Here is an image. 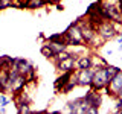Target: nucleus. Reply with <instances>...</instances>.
<instances>
[{"label": "nucleus", "instance_id": "nucleus-5", "mask_svg": "<svg viewBox=\"0 0 122 114\" xmlns=\"http://www.w3.org/2000/svg\"><path fill=\"white\" fill-rule=\"evenodd\" d=\"M12 70L18 71V73L23 75V76H28L29 73L35 71V67H34L32 64H30L29 61H28V59H23V58H15L14 64H12Z\"/></svg>", "mask_w": 122, "mask_h": 114}, {"label": "nucleus", "instance_id": "nucleus-19", "mask_svg": "<svg viewBox=\"0 0 122 114\" xmlns=\"http://www.w3.org/2000/svg\"><path fill=\"white\" fill-rule=\"evenodd\" d=\"M46 2H47V3H51V5H58L61 0H46Z\"/></svg>", "mask_w": 122, "mask_h": 114}, {"label": "nucleus", "instance_id": "nucleus-9", "mask_svg": "<svg viewBox=\"0 0 122 114\" xmlns=\"http://www.w3.org/2000/svg\"><path fill=\"white\" fill-rule=\"evenodd\" d=\"M75 102H76V113H78V114H87V113H89L90 104H89V100L86 99V96L79 97V99H75Z\"/></svg>", "mask_w": 122, "mask_h": 114}, {"label": "nucleus", "instance_id": "nucleus-3", "mask_svg": "<svg viewBox=\"0 0 122 114\" xmlns=\"http://www.w3.org/2000/svg\"><path fill=\"white\" fill-rule=\"evenodd\" d=\"M96 32L98 37L101 38L102 41H108V40H114L117 37V30L114 28V23L110 20H102L99 24L96 26Z\"/></svg>", "mask_w": 122, "mask_h": 114}, {"label": "nucleus", "instance_id": "nucleus-13", "mask_svg": "<svg viewBox=\"0 0 122 114\" xmlns=\"http://www.w3.org/2000/svg\"><path fill=\"white\" fill-rule=\"evenodd\" d=\"M41 55H43V56H46L47 59H53V58H55V55H56V53L52 50V47H51L49 44H44V46H41Z\"/></svg>", "mask_w": 122, "mask_h": 114}, {"label": "nucleus", "instance_id": "nucleus-22", "mask_svg": "<svg viewBox=\"0 0 122 114\" xmlns=\"http://www.w3.org/2000/svg\"><path fill=\"white\" fill-rule=\"evenodd\" d=\"M117 97H122V88L119 90V93H117ZM117 97H116V99H117Z\"/></svg>", "mask_w": 122, "mask_h": 114}, {"label": "nucleus", "instance_id": "nucleus-10", "mask_svg": "<svg viewBox=\"0 0 122 114\" xmlns=\"http://www.w3.org/2000/svg\"><path fill=\"white\" fill-rule=\"evenodd\" d=\"M81 68H92V55H81L76 59V70Z\"/></svg>", "mask_w": 122, "mask_h": 114}, {"label": "nucleus", "instance_id": "nucleus-7", "mask_svg": "<svg viewBox=\"0 0 122 114\" xmlns=\"http://www.w3.org/2000/svg\"><path fill=\"white\" fill-rule=\"evenodd\" d=\"M93 68H81L76 70V78H78V85L81 87H90L92 78H93Z\"/></svg>", "mask_w": 122, "mask_h": 114}, {"label": "nucleus", "instance_id": "nucleus-2", "mask_svg": "<svg viewBox=\"0 0 122 114\" xmlns=\"http://www.w3.org/2000/svg\"><path fill=\"white\" fill-rule=\"evenodd\" d=\"M113 76L108 73L107 70V66L102 67V68H98V70L93 71V78H92V84H90V88L92 90H96V91H101L104 90L107 85H108L110 79Z\"/></svg>", "mask_w": 122, "mask_h": 114}, {"label": "nucleus", "instance_id": "nucleus-8", "mask_svg": "<svg viewBox=\"0 0 122 114\" xmlns=\"http://www.w3.org/2000/svg\"><path fill=\"white\" fill-rule=\"evenodd\" d=\"M72 73H73V71H63V73H61V76H58V78H56L55 84H53V85H55V91H60V90L63 91L64 85L69 82V79H70Z\"/></svg>", "mask_w": 122, "mask_h": 114}, {"label": "nucleus", "instance_id": "nucleus-24", "mask_svg": "<svg viewBox=\"0 0 122 114\" xmlns=\"http://www.w3.org/2000/svg\"><path fill=\"white\" fill-rule=\"evenodd\" d=\"M0 70H2V59H0Z\"/></svg>", "mask_w": 122, "mask_h": 114}, {"label": "nucleus", "instance_id": "nucleus-16", "mask_svg": "<svg viewBox=\"0 0 122 114\" xmlns=\"http://www.w3.org/2000/svg\"><path fill=\"white\" fill-rule=\"evenodd\" d=\"M9 102H11V99L6 94H0V106H6Z\"/></svg>", "mask_w": 122, "mask_h": 114}, {"label": "nucleus", "instance_id": "nucleus-11", "mask_svg": "<svg viewBox=\"0 0 122 114\" xmlns=\"http://www.w3.org/2000/svg\"><path fill=\"white\" fill-rule=\"evenodd\" d=\"M107 61L102 58V56H98V55H92V68L93 70H98V68H102L107 66Z\"/></svg>", "mask_w": 122, "mask_h": 114}, {"label": "nucleus", "instance_id": "nucleus-14", "mask_svg": "<svg viewBox=\"0 0 122 114\" xmlns=\"http://www.w3.org/2000/svg\"><path fill=\"white\" fill-rule=\"evenodd\" d=\"M66 111H67V113H70V114L76 113V102H75V100H69V102H67V105H66Z\"/></svg>", "mask_w": 122, "mask_h": 114}, {"label": "nucleus", "instance_id": "nucleus-25", "mask_svg": "<svg viewBox=\"0 0 122 114\" xmlns=\"http://www.w3.org/2000/svg\"><path fill=\"white\" fill-rule=\"evenodd\" d=\"M121 59H122V56H121Z\"/></svg>", "mask_w": 122, "mask_h": 114}, {"label": "nucleus", "instance_id": "nucleus-12", "mask_svg": "<svg viewBox=\"0 0 122 114\" xmlns=\"http://www.w3.org/2000/svg\"><path fill=\"white\" fill-rule=\"evenodd\" d=\"M46 0H25V8L26 9H37V8H43L46 5Z\"/></svg>", "mask_w": 122, "mask_h": 114}, {"label": "nucleus", "instance_id": "nucleus-20", "mask_svg": "<svg viewBox=\"0 0 122 114\" xmlns=\"http://www.w3.org/2000/svg\"><path fill=\"white\" fill-rule=\"evenodd\" d=\"M116 41H117V43H122V32H119V33H117V37H116Z\"/></svg>", "mask_w": 122, "mask_h": 114}, {"label": "nucleus", "instance_id": "nucleus-4", "mask_svg": "<svg viewBox=\"0 0 122 114\" xmlns=\"http://www.w3.org/2000/svg\"><path fill=\"white\" fill-rule=\"evenodd\" d=\"M121 88H122V70H119L112 79H110L108 85L104 88V91L112 97H117V93H119Z\"/></svg>", "mask_w": 122, "mask_h": 114}, {"label": "nucleus", "instance_id": "nucleus-18", "mask_svg": "<svg viewBox=\"0 0 122 114\" xmlns=\"http://www.w3.org/2000/svg\"><path fill=\"white\" fill-rule=\"evenodd\" d=\"M116 113H122V97H117V102H116Z\"/></svg>", "mask_w": 122, "mask_h": 114}, {"label": "nucleus", "instance_id": "nucleus-15", "mask_svg": "<svg viewBox=\"0 0 122 114\" xmlns=\"http://www.w3.org/2000/svg\"><path fill=\"white\" fill-rule=\"evenodd\" d=\"M17 109H18V113H21V114L32 113V109L29 108V104H23V105H20V106H17Z\"/></svg>", "mask_w": 122, "mask_h": 114}, {"label": "nucleus", "instance_id": "nucleus-6", "mask_svg": "<svg viewBox=\"0 0 122 114\" xmlns=\"http://www.w3.org/2000/svg\"><path fill=\"white\" fill-rule=\"evenodd\" d=\"M76 59H78V55H76V53H72L69 58L55 62V67L58 68L61 73H63V71H75L76 70Z\"/></svg>", "mask_w": 122, "mask_h": 114}, {"label": "nucleus", "instance_id": "nucleus-17", "mask_svg": "<svg viewBox=\"0 0 122 114\" xmlns=\"http://www.w3.org/2000/svg\"><path fill=\"white\" fill-rule=\"evenodd\" d=\"M11 5H12V0H0V11L9 8Z\"/></svg>", "mask_w": 122, "mask_h": 114}, {"label": "nucleus", "instance_id": "nucleus-21", "mask_svg": "<svg viewBox=\"0 0 122 114\" xmlns=\"http://www.w3.org/2000/svg\"><path fill=\"white\" fill-rule=\"evenodd\" d=\"M5 108H6V106H0V113H5V111H6Z\"/></svg>", "mask_w": 122, "mask_h": 114}, {"label": "nucleus", "instance_id": "nucleus-23", "mask_svg": "<svg viewBox=\"0 0 122 114\" xmlns=\"http://www.w3.org/2000/svg\"><path fill=\"white\" fill-rule=\"evenodd\" d=\"M119 50H121V52H122V43H121V44H119Z\"/></svg>", "mask_w": 122, "mask_h": 114}, {"label": "nucleus", "instance_id": "nucleus-1", "mask_svg": "<svg viewBox=\"0 0 122 114\" xmlns=\"http://www.w3.org/2000/svg\"><path fill=\"white\" fill-rule=\"evenodd\" d=\"M64 40H66L67 46H73V47H81L86 46V41L82 38V32L78 23H72L69 28L64 30Z\"/></svg>", "mask_w": 122, "mask_h": 114}]
</instances>
